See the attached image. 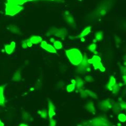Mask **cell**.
Segmentation results:
<instances>
[{
  "label": "cell",
  "instance_id": "obj_1",
  "mask_svg": "<svg viewBox=\"0 0 126 126\" xmlns=\"http://www.w3.org/2000/svg\"><path fill=\"white\" fill-rule=\"evenodd\" d=\"M66 55L70 62L74 65L78 66L82 61L83 56L77 48H71L66 51Z\"/></svg>",
  "mask_w": 126,
  "mask_h": 126
},
{
  "label": "cell",
  "instance_id": "obj_2",
  "mask_svg": "<svg viewBox=\"0 0 126 126\" xmlns=\"http://www.w3.org/2000/svg\"><path fill=\"white\" fill-rule=\"evenodd\" d=\"M23 9L24 7L22 5L7 2L5 4V13L7 15L14 16L20 12Z\"/></svg>",
  "mask_w": 126,
  "mask_h": 126
},
{
  "label": "cell",
  "instance_id": "obj_3",
  "mask_svg": "<svg viewBox=\"0 0 126 126\" xmlns=\"http://www.w3.org/2000/svg\"><path fill=\"white\" fill-rule=\"evenodd\" d=\"M83 125L87 126H109L110 125V123L109 121L103 117H96L95 118L89 120L87 122H85V123Z\"/></svg>",
  "mask_w": 126,
  "mask_h": 126
},
{
  "label": "cell",
  "instance_id": "obj_4",
  "mask_svg": "<svg viewBox=\"0 0 126 126\" xmlns=\"http://www.w3.org/2000/svg\"><path fill=\"white\" fill-rule=\"evenodd\" d=\"M46 34L48 36L54 35L56 37L64 39L67 35V31L65 28L56 29L53 27V28L51 29Z\"/></svg>",
  "mask_w": 126,
  "mask_h": 126
},
{
  "label": "cell",
  "instance_id": "obj_5",
  "mask_svg": "<svg viewBox=\"0 0 126 126\" xmlns=\"http://www.w3.org/2000/svg\"><path fill=\"white\" fill-rule=\"evenodd\" d=\"M88 61L90 64H93L95 69H99L102 72L105 71V68L101 63V58L98 55H94L92 58L89 59Z\"/></svg>",
  "mask_w": 126,
  "mask_h": 126
},
{
  "label": "cell",
  "instance_id": "obj_6",
  "mask_svg": "<svg viewBox=\"0 0 126 126\" xmlns=\"http://www.w3.org/2000/svg\"><path fill=\"white\" fill-rule=\"evenodd\" d=\"M88 59L86 55L82 57V61L78 66L77 71L79 74H84L86 72H89L90 71V64L88 63Z\"/></svg>",
  "mask_w": 126,
  "mask_h": 126
},
{
  "label": "cell",
  "instance_id": "obj_7",
  "mask_svg": "<svg viewBox=\"0 0 126 126\" xmlns=\"http://www.w3.org/2000/svg\"><path fill=\"white\" fill-rule=\"evenodd\" d=\"M112 107V105L111 102L108 99H106L102 100L100 102L99 107L100 110L103 111H107L109 109H111Z\"/></svg>",
  "mask_w": 126,
  "mask_h": 126
},
{
  "label": "cell",
  "instance_id": "obj_8",
  "mask_svg": "<svg viewBox=\"0 0 126 126\" xmlns=\"http://www.w3.org/2000/svg\"><path fill=\"white\" fill-rule=\"evenodd\" d=\"M80 95L81 97L82 98H86L87 97H88V96L93 98L94 99H97V96L96 94H94L93 92L91 91V90H83L81 89L80 90Z\"/></svg>",
  "mask_w": 126,
  "mask_h": 126
},
{
  "label": "cell",
  "instance_id": "obj_9",
  "mask_svg": "<svg viewBox=\"0 0 126 126\" xmlns=\"http://www.w3.org/2000/svg\"><path fill=\"white\" fill-rule=\"evenodd\" d=\"M41 46L42 48L46 50L47 52L52 53H56V50L54 47L51 45L48 44L47 42L45 41H42L41 42Z\"/></svg>",
  "mask_w": 126,
  "mask_h": 126
},
{
  "label": "cell",
  "instance_id": "obj_10",
  "mask_svg": "<svg viewBox=\"0 0 126 126\" xmlns=\"http://www.w3.org/2000/svg\"><path fill=\"white\" fill-rule=\"evenodd\" d=\"M64 16L66 22L69 26L73 27L75 26V19L73 16L70 14L69 12H66L64 15Z\"/></svg>",
  "mask_w": 126,
  "mask_h": 126
},
{
  "label": "cell",
  "instance_id": "obj_11",
  "mask_svg": "<svg viewBox=\"0 0 126 126\" xmlns=\"http://www.w3.org/2000/svg\"><path fill=\"white\" fill-rule=\"evenodd\" d=\"M48 115L49 116V119L52 118L55 115H56V112H55V107L54 104L52 103V101H48Z\"/></svg>",
  "mask_w": 126,
  "mask_h": 126
},
{
  "label": "cell",
  "instance_id": "obj_12",
  "mask_svg": "<svg viewBox=\"0 0 126 126\" xmlns=\"http://www.w3.org/2000/svg\"><path fill=\"white\" fill-rule=\"evenodd\" d=\"M16 44L14 42H12L10 44L5 45V50L7 54H11L15 48Z\"/></svg>",
  "mask_w": 126,
  "mask_h": 126
},
{
  "label": "cell",
  "instance_id": "obj_13",
  "mask_svg": "<svg viewBox=\"0 0 126 126\" xmlns=\"http://www.w3.org/2000/svg\"><path fill=\"white\" fill-rule=\"evenodd\" d=\"M85 109L90 113L94 114L96 112V109L94 108V106L92 101H89L85 106Z\"/></svg>",
  "mask_w": 126,
  "mask_h": 126
},
{
  "label": "cell",
  "instance_id": "obj_14",
  "mask_svg": "<svg viewBox=\"0 0 126 126\" xmlns=\"http://www.w3.org/2000/svg\"><path fill=\"white\" fill-rule=\"evenodd\" d=\"M91 29H92L91 26H88L86 27V28L78 35V37L80 39L83 38L84 37L87 36V35H88L90 33V32H91Z\"/></svg>",
  "mask_w": 126,
  "mask_h": 126
},
{
  "label": "cell",
  "instance_id": "obj_15",
  "mask_svg": "<svg viewBox=\"0 0 126 126\" xmlns=\"http://www.w3.org/2000/svg\"><path fill=\"white\" fill-rule=\"evenodd\" d=\"M75 86L78 90H80L83 88L84 81L80 77H76V79L75 80Z\"/></svg>",
  "mask_w": 126,
  "mask_h": 126
},
{
  "label": "cell",
  "instance_id": "obj_16",
  "mask_svg": "<svg viewBox=\"0 0 126 126\" xmlns=\"http://www.w3.org/2000/svg\"><path fill=\"white\" fill-rule=\"evenodd\" d=\"M29 39L33 44H39V43H41V42L42 41V38L41 36H36V35L31 36L29 38Z\"/></svg>",
  "mask_w": 126,
  "mask_h": 126
},
{
  "label": "cell",
  "instance_id": "obj_17",
  "mask_svg": "<svg viewBox=\"0 0 126 126\" xmlns=\"http://www.w3.org/2000/svg\"><path fill=\"white\" fill-rule=\"evenodd\" d=\"M116 84V80L115 78L113 76H111L110 78V80L108 82V83L107 84V86H106V87H107V88L108 90H111L112 88L113 87V86Z\"/></svg>",
  "mask_w": 126,
  "mask_h": 126
},
{
  "label": "cell",
  "instance_id": "obj_18",
  "mask_svg": "<svg viewBox=\"0 0 126 126\" xmlns=\"http://www.w3.org/2000/svg\"><path fill=\"white\" fill-rule=\"evenodd\" d=\"M4 88L3 86H0V105L4 106L5 105V97L4 95Z\"/></svg>",
  "mask_w": 126,
  "mask_h": 126
},
{
  "label": "cell",
  "instance_id": "obj_19",
  "mask_svg": "<svg viewBox=\"0 0 126 126\" xmlns=\"http://www.w3.org/2000/svg\"><path fill=\"white\" fill-rule=\"evenodd\" d=\"M22 116L23 119L26 122H31L33 120L32 117L31 116L30 113H29L27 112H25V111L23 112Z\"/></svg>",
  "mask_w": 126,
  "mask_h": 126
},
{
  "label": "cell",
  "instance_id": "obj_20",
  "mask_svg": "<svg viewBox=\"0 0 126 126\" xmlns=\"http://www.w3.org/2000/svg\"><path fill=\"white\" fill-rule=\"evenodd\" d=\"M29 0H7V3H13L15 4L22 5L24 4L29 2Z\"/></svg>",
  "mask_w": 126,
  "mask_h": 126
},
{
  "label": "cell",
  "instance_id": "obj_21",
  "mask_svg": "<svg viewBox=\"0 0 126 126\" xmlns=\"http://www.w3.org/2000/svg\"><path fill=\"white\" fill-rule=\"evenodd\" d=\"M21 79V74L20 70H17L16 72L15 73L14 75L12 77V80L14 81H20Z\"/></svg>",
  "mask_w": 126,
  "mask_h": 126
},
{
  "label": "cell",
  "instance_id": "obj_22",
  "mask_svg": "<svg viewBox=\"0 0 126 126\" xmlns=\"http://www.w3.org/2000/svg\"><path fill=\"white\" fill-rule=\"evenodd\" d=\"M9 30L13 32L14 33H15L16 34H21V32L19 31V29L18 28V27L14 25H10V26L9 27Z\"/></svg>",
  "mask_w": 126,
  "mask_h": 126
},
{
  "label": "cell",
  "instance_id": "obj_23",
  "mask_svg": "<svg viewBox=\"0 0 126 126\" xmlns=\"http://www.w3.org/2000/svg\"><path fill=\"white\" fill-rule=\"evenodd\" d=\"M103 38V33L102 32H97L94 34V39L96 41H101Z\"/></svg>",
  "mask_w": 126,
  "mask_h": 126
},
{
  "label": "cell",
  "instance_id": "obj_24",
  "mask_svg": "<svg viewBox=\"0 0 126 126\" xmlns=\"http://www.w3.org/2000/svg\"><path fill=\"white\" fill-rule=\"evenodd\" d=\"M76 88V86L75 82H72V84L68 85L66 87V91L68 93H70L73 92Z\"/></svg>",
  "mask_w": 126,
  "mask_h": 126
},
{
  "label": "cell",
  "instance_id": "obj_25",
  "mask_svg": "<svg viewBox=\"0 0 126 126\" xmlns=\"http://www.w3.org/2000/svg\"><path fill=\"white\" fill-rule=\"evenodd\" d=\"M39 115L40 116L43 118V119H46L47 116H48V112L46 109H42L41 110H39L38 111Z\"/></svg>",
  "mask_w": 126,
  "mask_h": 126
},
{
  "label": "cell",
  "instance_id": "obj_26",
  "mask_svg": "<svg viewBox=\"0 0 126 126\" xmlns=\"http://www.w3.org/2000/svg\"><path fill=\"white\" fill-rule=\"evenodd\" d=\"M53 44L54 48L57 49H60L63 47L62 43L59 41H54L53 42Z\"/></svg>",
  "mask_w": 126,
  "mask_h": 126
},
{
  "label": "cell",
  "instance_id": "obj_27",
  "mask_svg": "<svg viewBox=\"0 0 126 126\" xmlns=\"http://www.w3.org/2000/svg\"><path fill=\"white\" fill-rule=\"evenodd\" d=\"M88 49L90 51L94 54H96V49H97V45L95 43H93V44H90L88 47Z\"/></svg>",
  "mask_w": 126,
  "mask_h": 126
},
{
  "label": "cell",
  "instance_id": "obj_28",
  "mask_svg": "<svg viewBox=\"0 0 126 126\" xmlns=\"http://www.w3.org/2000/svg\"><path fill=\"white\" fill-rule=\"evenodd\" d=\"M120 107L118 104H116L113 106V111L116 113H119L120 112Z\"/></svg>",
  "mask_w": 126,
  "mask_h": 126
},
{
  "label": "cell",
  "instance_id": "obj_29",
  "mask_svg": "<svg viewBox=\"0 0 126 126\" xmlns=\"http://www.w3.org/2000/svg\"><path fill=\"white\" fill-rule=\"evenodd\" d=\"M118 119L121 123H125L126 120V116L124 113H120L118 115Z\"/></svg>",
  "mask_w": 126,
  "mask_h": 126
},
{
  "label": "cell",
  "instance_id": "obj_30",
  "mask_svg": "<svg viewBox=\"0 0 126 126\" xmlns=\"http://www.w3.org/2000/svg\"><path fill=\"white\" fill-rule=\"evenodd\" d=\"M119 85H118V84H116L115 86H113V87L112 88L111 91H112L113 94H117L118 92L119 91Z\"/></svg>",
  "mask_w": 126,
  "mask_h": 126
},
{
  "label": "cell",
  "instance_id": "obj_31",
  "mask_svg": "<svg viewBox=\"0 0 126 126\" xmlns=\"http://www.w3.org/2000/svg\"><path fill=\"white\" fill-rule=\"evenodd\" d=\"M120 107V108L123 109V110H125L126 109V103L125 102H124V101L123 100H121L119 102V104Z\"/></svg>",
  "mask_w": 126,
  "mask_h": 126
},
{
  "label": "cell",
  "instance_id": "obj_32",
  "mask_svg": "<svg viewBox=\"0 0 126 126\" xmlns=\"http://www.w3.org/2000/svg\"><path fill=\"white\" fill-rule=\"evenodd\" d=\"M85 80L88 82H92L94 81V78L91 76L87 75L85 77Z\"/></svg>",
  "mask_w": 126,
  "mask_h": 126
},
{
  "label": "cell",
  "instance_id": "obj_33",
  "mask_svg": "<svg viewBox=\"0 0 126 126\" xmlns=\"http://www.w3.org/2000/svg\"><path fill=\"white\" fill-rule=\"evenodd\" d=\"M56 125V120H54L53 118H50L49 119V126H55Z\"/></svg>",
  "mask_w": 126,
  "mask_h": 126
},
{
  "label": "cell",
  "instance_id": "obj_34",
  "mask_svg": "<svg viewBox=\"0 0 126 126\" xmlns=\"http://www.w3.org/2000/svg\"><path fill=\"white\" fill-rule=\"evenodd\" d=\"M25 42H26V44H27V47H31L32 46L33 44H32V42L30 41L29 39H26V40H25Z\"/></svg>",
  "mask_w": 126,
  "mask_h": 126
},
{
  "label": "cell",
  "instance_id": "obj_35",
  "mask_svg": "<svg viewBox=\"0 0 126 126\" xmlns=\"http://www.w3.org/2000/svg\"><path fill=\"white\" fill-rule=\"evenodd\" d=\"M22 47L23 48H26L27 47V44H26V43L25 42V41H24L22 42Z\"/></svg>",
  "mask_w": 126,
  "mask_h": 126
},
{
  "label": "cell",
  "instance_id": "obj_36",
  "mask_svg": "<svg viewBox=\"0 0 126 126\" xmlns=\"http://www.w3.org/2000/svg\"><path fill=\"white\" fill-rule=\"evenodd\" d=\"M121 71L122 74H123L124 76L126 75V68L125 67H121Z\"/></svg>",
  "mask_w": 126,
  "mask_h": 126
},
{
  "label": "cell",
  "instance_id": "obj_37",
  "mask_svg": "<svg viewBox=\"0 0 126 126\" xmlns=\"http://www.w3.org/2000/svg\"><path fill=\"white\" fill-rule=\"evenodd\" d=\"M116 41L117 43H118V44H119V43H120V42H121V40H120V38H119V37L117 36L116 37Z\"/></svg>",
  "mask_w": 126,
  "mask_h": 126
},
{
  "label": "cell",
  "instance_id": "obj_38",
  "mask_svg": "<svg viewBox=\"0 0 126 126\" xmlns=\"http://www.w3.org/2000/svg\"><path fill=\"white\" fill-rule=\"evenodd\" d=\"M4 125V124L1 121V120H0V126H3Z\"/></svg>",
  "mask_w": 126,
  "mask_h": 126
},
{
  "label": "cell",
  "instance_id": "obj_39",
  "mask_svg": "<svg viewBox=\"0 0 126 126\" xmlns=\"http://www.w3.org/2000/svg\"><path fill=\"white\" fill-rule=\"evenodd\" d=\"M27 125H26V124H21L20 125V126H27Z\"/></svg>",
  "mask_w": 126,
  "mask_h": 126
},
{
  "label": "cell",
  "instance_id": "obj_40",
  "mask_svg": "<svg viewBox=\"0 0 126 126\" xmlns=\"http://www.w3.org/2000/svg\"><path fill=\"white\" fill-rule=\"evenodd\" d=\"M43 1H55V0H43Z\"/></svg>",
  "mask_w": 126,
  "mask_h": 126
}]
</instances>
